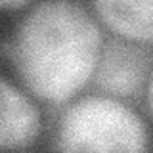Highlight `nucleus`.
Segmentation results:
<instances>
[{
	"mask_svg": "<svg viewBox=\"0 0 153 153\" xmlns=\"http://www.w3.org/2000/svg\"><path fill=\"white\" fill-rule=\"evenodd\" d=\"M102 36L73 0H44L23 19L16 40L21 80L36 98H73L98 67Z\"/></svg>",
	"mask_w": 153,
	"mask_h": 153,
	"instance_id": "1",
	"label": "nucleus"
},
{
	"mask_svg": "<svg viewBox=\"0 0 153 153\" xmlns=\"http://www.w3.org/2000/svg\"><path fill=\"white\" fill-rule=\"evenodd\" d=\"M57 147L61 151H146L143 123L123 103L86 98L65 113Z\"/></svg>",
	"mask_w": 153,
	"mask_h": 153,
	"instance_id": "2",
	"label": "nucleus"
},
{
	"mask_svg": "<svg viewBox=\"0 0 153 153\" xmlns=\"http://www.w3.org/2000/svg\"><path fill=\"white\" fill-rule=\"evenodd\" d=\"M147 54L142 48L111 40L98 59L96 80L102 88L117 96H134L140 92L147 75Z\"/></svg>",
	"mask_w": 153,
	"mask_h": 153,
	"instance_id": "3",
	"label": "nucleus"
},
{
	"mask_svg": "<svg viewBox=\"0 0 153 153\" xmlns=\"http://www.w3.org/2000/svg\"><path fill=\"white\" fill-rule=\"evenodd\" d=\"M40 121L25 96L0 80V149H23L35 142Z\"/></svg>",
	"mask_w": 153,
	"mask_h": 153,
	"instance_id": "4",
	"label": "nucleus"
},
{
	"mask_svg": "<svg viewBox=\"0 0 153 153\" xmlns=\"http://www.w3.org/2000/svg\"><path fill=\"white\" fill-rule=\"evenodd\" d=\"M94 6L115 33L153 42V0H94Z\"/></svg>",
	"mask_w": 153,
	"mask_h": 153,
	"instance_id": "5",
	"label": "nucleus"
},
{
	"mask_svg": "<svg viewBox=\"0 0 153 153\" xmlns=\"http://www.w3.org/2000/svg\"><path fill=\"white\" fill-rule=\"evenodd\" d=\"M29 0H0V8L4 10H13V8H21L25 6Z\"/></svg>",
	"mask_w": 153,
	"mask_h": 153,
	"instance_id": "6",
	"label": "nucleus"
},
{
	"mask_svg": "<svg viewBox=\"0 0 153 153\" xmlns=\"http://www.w3.org/2000/svg\"><path fill=\"white\" fill-rule=\"evenodd\" d=\"M147 100H149V109L153 113V76H151V82H149V92H147Z\"/></svg>",
	"mask_w": 153,
	"mask_h": 153,
	"instance_id": "7",
	"label": "nucleus"
}]
</instances>
